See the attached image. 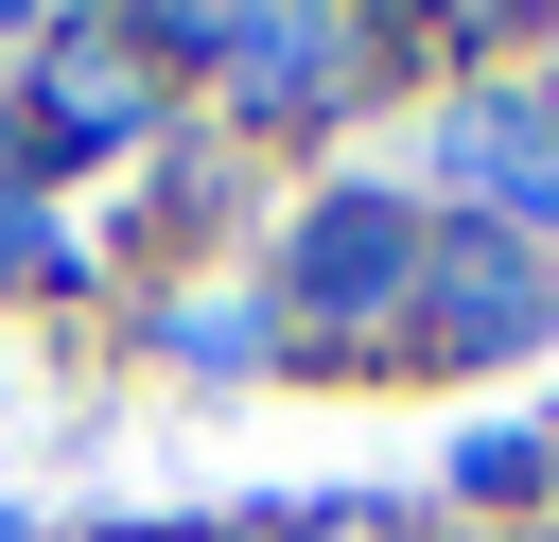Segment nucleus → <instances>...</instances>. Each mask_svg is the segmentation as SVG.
I'll return each instance as SVG.
<instances>
[{"instance_id": "1", "label": "nucleus", "mask_w": 559, "mask_h": 542, "mask_svg": "<svg viewBox=\"0 0 559 542\" xmlns=\"http://www.w3.org/2000/svg\"><path fill=\"white\" fill-rule=\"evenodd\" d=\"M402 280V245H384V210H332V245H314V297L349 315V297H384Z\"/></svg>"}]
</instances>
